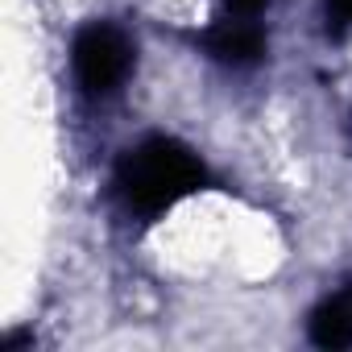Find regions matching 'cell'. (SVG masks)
<instances>
[{"mask_svg": "<svg viewBox=\"0 0 352 352\" xmlns=\"http://www.w3.org/2000/svg\"><path fill=\"white\" fill-rule=\"evenodd\" d=\"M208 183L204 162L174 137H145L116 162V191L129 212L162 216Z\"/></svg>", "mask_w": 352, "mask_h": 352, "instance_id": "cell-1", "label": "cell"}, {"mask_svg": "<svg viewBox=\"0 0 352 352\" xmlns=\"http://www.w3.org/2000/svg\"><path fill=\"white\" fill-rule=\"evenodd\" d=\"M204 50L216 58V63H228V67H253L261 54H265V30H261V17H220L208 34H204Z\"/></svg>", "mask_w": 352, "mask_h": 352, "instance_id": "cell-3", "label": "cell"}, {"mask_svg": "<svg viewBox=\"0 0 352 352\" xmlns=\"http://www.w3.org/2000/svg\"><path fill=\"white\" fill-rule=\"evenodd\" d=\"M270 0H224V9L236 13V17H261Z\"/></svg>", "mask_w": 352, "mask_h": 352, "instance_id": "cell-6", "label": "cell"}, {"mask_svg": "<svg viewBox=\"0 0 352 352\" xmlns=\"http://www.w3.org/2000/svg\"><path fill=\"white\" fill-rule=\"evenodd\" d=\"M311 344L319 348H352V290L323 298L311 315Z\"/></svg>", "mask_w": 352, "mask_h": 352, "instance_id": "cell-4", "label": "cell"}, {"mask_svg": "<svg viewBox=\"0 0 352 352\" xmlns=\"http://www.w3.org/2000/svg\"><path fill=\"white\" fill-rule=\"evenodd\" d=\"M323 13H327V30L331 34L352 30V0H323Z\"/></svg>", "mask_w": 352, "mask_h": 352, "instance_id": "cell-5", "label": "cell"}, {"mask_svg": "<svg viewBox=\"0 0 352 352\" xmlns=\"http://www.w3.org/2000/svg\"><path fill=\"white\" fill-rule=\"evenodd\" d=\"M71 67L87 96H112L116 87H124V79L133 71V42L124 30H116L108 21H91L75 34Z\"/></svg>", "mask_w": 352, "mask_h": 352, "instance_id": "cell-2", "label": "cell"}]
</instances>
